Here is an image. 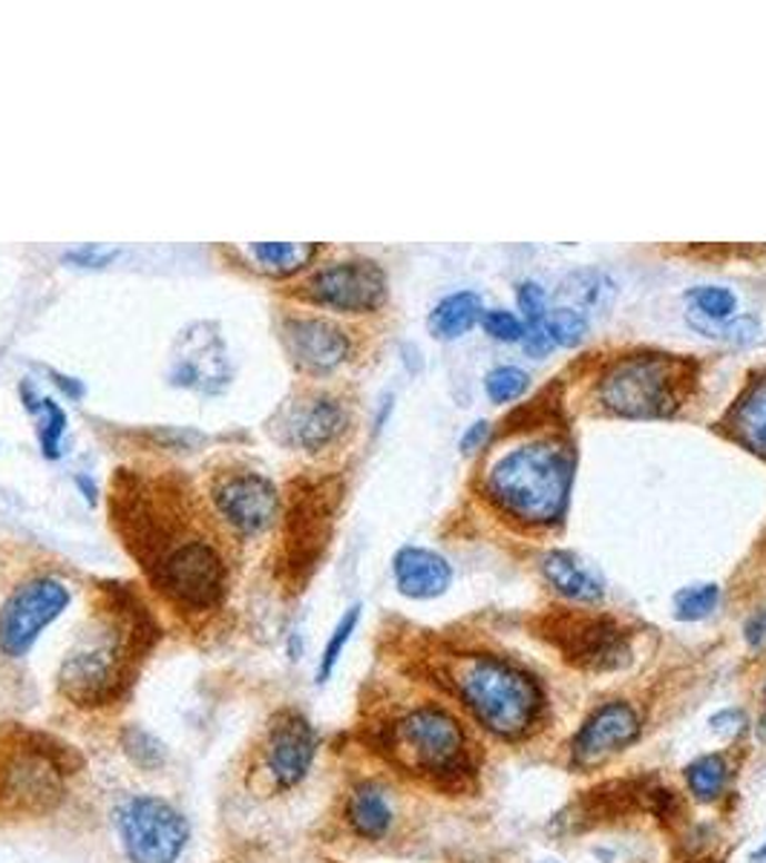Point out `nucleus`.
Segmentation results:
<instances>
[{
  "label": "nucleus",
  "mask_w": 766,
  "mask_h": 863,
  "mask_svg": "<svg viewBox=\"0 0 766 863\" xmlns=\"http://www.w3.org/2000/svg\"><path fill=\"white\" fill-rule=\"evenodd\" d=\"M484 386H487V395L493 404H511V400L525 395V389L531 386V377L518 366H498L490 372Z\"/></svg>",
  "instance_id": "nucleus-28"
},
{
  "label": "nucleus",
  "mask_w": 766,
  "mask_h": 863,
  "mask_svg": "<svg viewBox=\"0 0 766 863\" xmlns=\"http://www.w3.org/2000/svg\"><path fill=\"white\" fill-rule=\"evenodd\" d=\"M357 619H361V605L349 608L346 616H343L341 622H337V628H334L332 637H329L326 651H323V659H320V668H318L320 682H326L329 677H332V671H334V666H337V659H341L343 648H346L349 639H352V633H355Z\"/></svg>",
  "instance_id": "nucleus-29"
},
{
  "label": "nucleus",
  "mask_w": 766,
  "mask_h": 863,
  "mask_svg": "<svg viewBox=\"0 0 766 863\" xmlns=\"http://www.w3.org/2000/svg\"><path fill=\"white\" fill-rule=\"evenodd\" d=\"M487 435H490V424H487V420H476V424H473L467 431H464L462 449H464V453H476L478 446L484 444V438H487Z\"/></svg>",
  "instance_id": "nucleus-35"
},
{
  "label": "nucleus",
  "mask_w": 766,
  "mask_h": 863,
  "mask_svg": "<svg viewBox=\"0 0 766 863\" xmlns=\"http://www.w3.org/2000/svg\"><path fill=\"white\" fill-rule=\"evenodd\" d=\"M383 751L397 769L430 780H455L470 769V737L439 705L412 708L383 734Z\"/></svg>",
  "instance_id": "nucleus-4"
},
{
  "label": "nucleus",
  "mask_w": 766,
  "mask_h": 863,
  "mask_svg": "<svg viewBox=\"0 0 766 863\" xmlns=\"http://www.w3.org/2000/svg\"><path fill=\"white\" fill-rule=\"evenodd\" d=\"M683 774H686L688 792L695 794L701 803H712V800L720 798L726 780H729V769H726V760L720 754H703V758L692 760Z\"/></svg>",
  "instance_id": "nucleus-23"
},
{
  "label": "nucleus",
  "mask_w": 766,
  "mask_h": 863,
  "mask_svg": "<svg viewBox=\"0 0 766 863\" xmlns=\"http://www.w3.org/2000/svg\"><path fill=\"white\" fill-rule=\"evenodd\" d=\"M599 395L623 418H663L677 409V366L666 357H632L611 368Z\"/></svg>",
  "instance_id": "nucleus-5"
},
{
  "label": "nucleus",
  "mask_w": 766,
  "mask_h": 863,
  "mask_svg": "<svg viewBox=\"0 0 766 863\" xmlns=\"http://www.w3.org/2000/svg\"><path fill=\"white\" fill-rule=\"evenodd\" d=\"M717 599H720L717 585H692V588H683L681 593L674 596V613H677V619H683V622L706 619V616L715 610Z\"/></svg>",
  "instance_id": "nucleus-26"
},
{
  "label": "nucleus",
  "mask_w": 766,
  "mask_h": 863,
  "mask_svg": "<svg viewBox=\"0 0 766 863\" xmlns=\"http://www.w3.org/2000/svg\"><path fill=\"white\" fill-rule=\"evenodd\" d=\"M574 458L565 446L540 440L502 455L487 475V489L504 512L525 524H554L565 512Z\"/></svg>",
  "instance_id": "nucleus-2"
},
{
  "label": "nucleus",
  "mask_w": 766,
  "mask_h": 863,
  "mask_svg": "<svg viewBox=\"0 0 766 863\" xmlns=\"http://www.w3.org/2000/svg\"><path fill=\"white\" fill-rule=\"evenodd\" d=\"M522 343H525V352L527 354H536V357H545L547 352H551V346H554V341L547 337L545 328L542 326H533L531 332L522 337Z\"/></svg>",
  "instance_id": "nucleus-34"
},
{
  "label": "nucleus",
  "mask_w": 766,
  "mask_h": 863,
  "mask_svg": "<svg viewBox=\"0 0 766 863\" xmlns=\"http://www.w3.org/2000/svg\"><path fill=\"white\" fill-rule=\"evenodd\" d=\"M764 857H766V843H764V846H760L758 852H755V855H753V861H764Z\"/></svg>",
  "instance_id": "nucleus-41"
},
{
  "label": "nucleus",
  "mask_w": 766,
  "mask_h": 863,
  "mask_svg": "<svg viewBox=\"0 0 766 863\" xmlns=\"http://www.w3.org/2000/svg\"><path fill=\"white\" fill-rule=\"evenodd\" d=\"M130 644L121 628L104 625L93 642L72 651L61 668V688L79 705H99L119 691L130 662Z\"/></svg>",
  "instance_id": "nucleus-6"
},
{
  "label": "nucleus",
  "mask_w": 766,
  "mask_h": 863,
  "mask_svg": "<svg viewBox=\"0 0 766 863\" xmlns=\"http://www.w3.org/2000/svg\"><path fill=\"white\" fill-rule=\"evenodd\" d=\"M482 299L473 291H458L441 299L430 314V332L441 341H455L482 319Z\"/></svg>",
  "instance_id": "nucleus-22"
},
{
  "label": "nucleus",
  "mask_w": 766,
  "mask_h": 863,
  "mask_svg": "<svg viewBox=\"0 0 766 863\" xmlns=\"http://www.w3.org/2000/svg\"><path fill=\"white\" fill-rule=\"evenodd\" d=\"M58 377V386H61V389H64V392H70V395L72 397H79L81 395V386H79V383H72L70 380V377H61V375H56Z\"/></svg>",
  "instance_id": "nucleus-38"
},
{
  "label": "nucleus",
  "mask_w": 766,
  "mask_h": 863,
  "mask_svg": "<svg viewBox=\"0 0 766 863\" xmlns=\"http://www.w3.org/2000/svg\"><path fill=\"white\" fill-rule=\"evenodd\" d=\"M542 328H545L551 341L571 348L585 341V334H588V317H585L579 308H574V305H562V308L547 312V317L542 319Z\"/></svg>",
  "instance_id": "nucleus-25"
},
{
  "label": "nucleus",
  "mask_w": 766,
  "mask_h": 863,
  "mask_svg": "<svg viewBox=\"0 0 766 863\" xmlns=\"http://www.w3.org/2000/svg\"><path fill=\"white\" fill-rule=\"evenodd\" d=\"M318 751V734L298 711H280L271 720L263 760L278 789H291L309 774Z\"/></svg>",
  "instance_id": "nucleus-14"
},
{
  "label": "nucleus",
  "mask_w": 766,
  "mask_h": 863,
  "mask_svg": "<svg viewBox=\"0 0 766 863\" xmlns=\"http://www.w3.org/2000/svg\"><path fill=\"white\" fill-rule=\"evenodd\" d=\"M280 337L291 363L312 375L334 372L349 357L346 332L323 317H289L280 326Z\"/></svg>",
  "instance_id": "nucleus-16"
},
{
  "label": "nucleus",
  "mask_w": 766,
  "mask_h": 863,
  "mask_svg": "<svg viewBox=\"0 0 766 863\" xmlns=\"http://www.w3.org/2000/svg\"><path fill=\"white\" fill-rule=\"evenodd\" d=\"M298 297L341 314L375 312L386 299V274L372 260L329 262L305 276Z\"/></svg>",
  "instance_id": "nucleus-7"
},
{
  "label": "nucleus",
  "mask_w": 766,
  "mask_h": 863,
  "mask_svg": "<svg viewBox=\"0 0 766 863\" xmlns=\"http://www.w3.org/2000/svg\"><path fill=\"white\" fill-rule=\"evenodd\" d=\"M70 605V588L56 576H36L0 610V653L23 657Z\"/></svg>",
  "instance_id": "nucleus-10"
},
{
  "label": "nucleus",
  "mask_w": 766,
  "mask_h": 863,
  "mask_svg": "<svg viewBox=\"0 0 766 863\" xmlns=\"http://www.w3.org/2000/svg\"><path fill=\"white\" fill-rule=\"evenodd\" d=\"M208 496L225 527L240 536H260L278 521V487L269 475L254 473L249 467H231L213 475Z\"/></svg>",
  "instance_id": "nucleus-9"
},
{
  "label": "nucleus",
  "mask_w": 766,
  "mask_h": 863,
  "mask_svg": "<svg viewBox=\"0 0 766 863\" xmlns=\"http://www.w3.org/2000/svg\"><path fill=\"white\" fill-rule=\"evenodd\" d=\"M746 642L749 644H760L766 639V608L758 610V613L746 622Z\"/></svg>",
  "instance_id": "nucleus-36"
},
{
  "label": "nucleus",
  "mask_w": 766,
  "mask_h": 863,
  "mask_svg": "<svg viewBox=\"0 0 766 863\" xmlns=\"http://www.w3.org/2000/svg\"><path fill=\"white\" fill-rule=\"evenodd\" d=\"M349 424L346 406L332 395H305L298 404H289L274 418V435L283 444L298 446L305 453H320L341 438Z\"/></svg>",
  "instance_id": "nucleus-12"
},
{
  "label": "nucleus",
  "mask_w": 766,
  "mask_h": 863,
  "mask_svg": "<svg viewBox=\"0 0 766 863\" xmlns=\"http://www.w3.org/2000/svg\"><path fill=\"white\" fill-rule=\"evenodd\" d=\"M43 415L41 426H38V440H41V453L47 458L56 460L61 455V438H64L67 431V412L52 400V397H43L41 409Z\"/></svg>",
  "instance_id": "nucleus-27"
},
{
  "label": "nucleus",
  "mask_w": 766,
  "mask_h": 863,
  "mask_svg": "<svg viewBox=\"0 0 766 863\" xmlns=\"http://www.w3.org/2000/svg\"><path fill=\"white\" fill-rule=\"evenodd\" d=\"M397 590L410 599H435L450 588L453 567L444 556L424 547H404L395 552L392 561Z\"/></svg>",
  "instance_id": "nucleus-17"
},
{
  "label": "nucleus",
  "mask_w": 766,
  "mask_h": 863,
  "mask_svg": "<svg viewBox=\"0 0 766 863\" xmlns=\"http://www.w3.org/2000/svg\"><path fill=\"white\" fill-rule=\"evenodd\" d=\"M482 323L484 332L502 343H518L527 334L525 323L513 312H507V308H490V312L482 314Z\"/></svg>",
  "instance_id": "nucleus-30"
},
{
  "label": "nucleus",
  "mask_w": 766,
  "mask_h": 863,
  "mask_svg": "<svg viewBox=\"0 0 766 863\" xmlns=\"http://www.w3.org/2000/svg\"><path fill=\"white\" fill-rule=\"evenodd\" d=\"M450 686L470 714L502 740L531 734L542 714V691L525 671L498 657H458L447 671Z\"/></svg>",
  "instance_id": "nucleus-3"
},
{
  "label": "nucleus",
  "mask_w": 766,
  "mask_h": 863,
  "mask_svg": "<svg viewBox=\"0 0 766 863\" xmlns=\"http://www.w3.org/2000/svg\"><path fill=\"white\" fill-rule=\"evenodd\" d=\"M249 260L254 262L256 271L269 276H294L312 265L314 256L320 254V245H305V242H254L245 248Z\"/></svg>",
  "instance_id": "nucleus-20"
},
{
  "label": "nucleus",
  "mask_w": 766,
  "mask_h": 863,
  "mask_svg": "<svg viewBox=\"0 0 766 863\" xmlns=\"http://www.w3.org/2000/svg\"><path fill=\"white\" fill-rule=\"evenodd\" d=\"M556 644L571 662L591 671H617L632 659L625 633L611 619H565Z\"/></svg>",
  "instance_id": "nucleus-15"
},
{
  "label": "nucleus",
  "mask_w": 766,
  "mask_h": 863,
  "mask_svg": "<svg viewBox=\"0 0 766 863\" xmlns=\"http://www.w3.org/2000/svg\"><path fill=\"white\" fill-rule=\"evenodd\" d=\"M516 299L518 308L525 314V319L531 326H542V319L547 317V294L540 283H533V280H525V283L516 288Z\"/></svg>",
  "instance_id": "nucleus-31"
},
{
  "label": "nucleus",
  "mask_w": 766,
  "mask_h": 863,
  "mask_svg": "<svg viewBox=\"0 0 766 863\" xmlns=\"http://www.w3.org/2000/svg\"><path fill=\"white\" fill-rule=\"evenodd\" d=\"M346 818L349 826L355 829V835L366 837V841H381L392 826V806L377 785L366 783L349 798Z\"/></svg>",
  "instance_id": "nucleus-21"
},
{
  "label": "nucleus",
  "mask_w": 766,
  "mask_h": 863,
  "mask_svg": "<svg viewBox=\"0 0 766 863\" xmlns=\"http://www.w3.org/2000/svg\"><path fill=\"white\" fill-rule=\"evenodd\" d=\"M758 737L766 743V714L760 717V722H758Z\"/></svg>",
  "instance_id": "nucleus-40"
},
{
  "label": "nucleus",
  "mask_w": 766,
  "mask_h": 863,
  "mask_svg": "<svg viewBox=\"0 0 766 863\" xmlns=\"http://www.w3.org/2000/svg\"><path fill=\"white\" fill-rule=\"evenodd\" d=\"M571 283H576V288L571 291V294L576 297V303L588 305V308H594V305H603L605 291L611 288L608 280H605L603 274H576Z\"/></svg>",
  "instance_id": "nucleus-32"
},
{
  "label": "nucleus",
  "mask_w": 766,
  "mask_h": 863,
  "mask_svg": "<svg viewBox=\"0 0 766 863\" xmlns=\"http://www.w3.org/2000/svg\"><path fill=\"white\" fill-rule=\"evenodd\" d=\"M115 254L119 251H110V248H90V245H84V248H75L70 251V254L64 256V260L75 262V265H81V268H101V265H107V262H113Z\"/></svg>",
  "instance_id": "nucleus-33"
},
{
  "label": "nucleus",
  "mask_w": 766,
  "mask_h": 863,
  "mask_svg": "<svg viewBox=\"0 0 766 863\" xmlns=\"http://www.w3.org/2000/svg\"><path fill=\"white\" fill-rule=\"evenodd\" d=\"M639 720L628 702H605L582 722L571 743V763L576 769H599L637 740Z\"/></svg>",
  "instance_id": "nucleus-13"
},
{
  "label": "nucleus",
  "mask_w": 766,
  "mask_h": 863,
  "mask_svg": "<svg viewBox=\"0 0 766 863\" xmlns=\"http://www.w3.org/2000/svg\"><path fill=\"white\" fill-rule=\"evenodd\" d=\"M724 426L740 446L766 458V377L746 386L724 418Z\"/></svg>",
  "instance_id": "nucleus-18"
},
{
  "label": "nucleus",
  "mask_w": 766,
  "mask_h": 863,
  "mask_svg": "<svg viewBox=\"0 0 766 863\" xmlns=\"http://www.w3.org/2000/svg\"><path fill=\"white\" fill-rule=\"evenodd\" d=\"M542 573L545 579L560 590L562 596H568L574 602H599L605 596L603 579L591 570L579 556L568 550L547 552L542 559Z\"/></svg>",
  "instance_id": "nucleus-19"
},
{
  "label": "nucleus",
  "mask_w": 766,
  "mask_h": 863,
  "mask_svg": "<svg viewBox=\"0 0 766 863\" xmlns=\"http://www.w3.org/2000/svg\"><path fill=\"white\" fill-rule=\"evenodd\" d=\"M712 725H715V731H724V734L732 731V734H735V731H740V725H744V714H740V711H720V714L712 720Z\"/></svg>",
  "instance_id": "nucleus-37"
},
{
  "label": "nucleus",
  "mask_w": 766,
  "mask_h": 863,
  "mask_svg": "<svg viewBox=\"0 0 766 863\" xmlns=\"http://www.w3.org/2000/svg\"><path fill=\"white\" fill-rule=\"evenodd\" d=\"M150 498H121L119 518L133 532V545L144 559L150 579L179 610L202 613L222 602L228 588V565L220 547L191 521L188 510L179 516V498L164 501L162 493Z\"/></svg>",
  "instance_id": "nucleus-1"
},
{
  "label": "nucleus",
  "mask_w": 766,
  "mask_h": 863,
  "mask_svg": "<svg viewBox=\"0 0 766 863\" xmlns=\"http://www.w3.org/2000/svg\"><path fill=\"white\" fill-rule=\"evenodd\" d=\"M688 303H692V312H697L703 317V319L692 317V326H695V323H709V326L726 323V319H732V312L738 308L735 294H732L729 288H720V285H701V288H692L688 291Z\"/></svg>",
  "instance_id": "nucleus-24"
},
{
  "label": "nucleus",
  "mask_w": 766,
  "mask_h": 863,
  "mask_svg": "<svg viewBox=\"0 0 766 863\" xmlns=\"http://www.w3.org/2000/svg\"><path fill=\"white\" fill-rule=\"evenodd\" d=\"M61 769L38 745L9 754L0 765V806L14 812H43L61 798Z\"/></svg>",
  "instance_id": "nucleus-11"
},
{
  "label": "nucleus",
  "mask_w": 766,
  "mask_h": 863,
  "mask_svg": "<svg viewBox=\"0 0 766 863\" xmlns=\"http://www.w3.org/2000/svg\"><path fill=\"white\" fill-rule=\"evenodd\" d=\"M119 835L133 863H177L188 823L159 798H133L119 809Z\"/></svg>",
  "instance_id": "nucleus-8"
},
{
  "label": "nucleus",
  "mask_w": 766,
  "mask_h": 863,
  "mask_svg": "<svg viewBox=\"0 0 766 863\" xmlns=\"http://www.w3.org/2000/svg\"><path fill=\"white\" fill-rule=\"evenodd\" d=\"M79 484H81V487H84V493H87V498H90V501H93V496H95V489H93V484H87V478H84V475H79Z\"/></svg>",
  "instance_id": "nucleus-39"
}]
</instances>
